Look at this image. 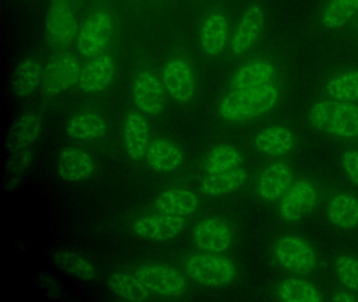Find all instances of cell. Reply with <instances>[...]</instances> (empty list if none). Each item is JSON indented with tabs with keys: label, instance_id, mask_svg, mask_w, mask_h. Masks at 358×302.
Wrapping results in <instances>:
<instances>
[{
	"label": "cell",
	"instance_id": "1",
	"mask_svg": "<svg viewBox=\"0 0 358 302\" xmlns=\"http://www.w3.org/2000/svg\"><path fill=\"white\" fill-rule=\"evenodd\" d=\"M278 100L280 92L270 84L249 89H234L220 103L219 113L227 121H247L271 110Z\"/></svg>",
	"mask_w": 358,
	"mask_h": 302
},
{
	"label": "cell",
	"instance_id": "2",
	"mask_svg": "<svg viewBox=\"0 0 358 302\" xmlns=\"http://www.w3.org/2000/svg\"><path fill=\"white\" fill-rule=\"evenodd\" d=\"M310 120L316 129L341 138L358 136V106L341 101L316 103L310 113Z\"/></svg>",
	"mask_w": 358,
	"mask_h": 302
},
{
	"label": "cell",
	"instance_id": "3",
	"mask_svg": "<svg viewBox=\"0 0 358 302\" xmlns=\"http://www.w3.org/2000/svg\"><path fill=\"white\" fill-rule=\"evenodd\" d=\"M190 278L206 287H223L234 280L236 268L234 262L215 254H196L184 262Z\"/></svg>",
	"mask_w": 358,
	"mask_h": 302
},
{
	"label": "cell",
	"instance_id": "4",
	"mask_svg": "<svg viewBox=\"0 0 358 302\" xmlns=\"http://www.w3.org/2000/svg\"><path fill=\"white\" fill-rule=\"evenodd\" d=\"M114 33L112 16L106 12L90 15L79 31L77 48L83 57L100 54L108 45Z\"/></svg>",
	"mask_w": 358,
	"mask_h": 302
},
{
	"label": "cell",
	"instance_id": "5",
	"mask_svg": "<svg viewBox=\"0 0 358 302\" xmlns=\"http://www.w3.org/2000/svg\"><path fill=\"white\" fill-rule=\"evenodd\" d=\"M138 280L150 292L177 297L186 291V281L179 271L164 264L141 266L134 272Z\"/></svg>",
	"mask_w": 358,
	"mask_h": 302
},
{
	"label": "cell",
	"instance_id": "6",
	"mask_svg": "<svg viewBox=\"0 0 358 302\" xmlns=\"http://www.w3.org/2000/svg\"><path fill=\"white\" fill-rule=\"evenodd\" d=\"M275 254L285 268L294 274H310L317 266L315 252L299 237L288 236L280 239L275 245Z\"/></svg>",
	"mask_w": 358,
	"mask_h": 302
},
{
	"label": "cell",
	"instance_id": "7",
	"mask_svg": "<svg viewBox=\"0 0 358 302\" xmlns=\"http://www.w3.org/2000/svg\"><path fill=\"white\" fill-rule=\"evenodd\" d=\"M317 203V191L308 180L293 182L282 196L278 207L280 217L287 222H296L312 213Z\"/></svg>",
	"mask_w": 358,
	"mask_h": 302
},
{
	"label": "cell",
	"instance_id": "8",
	"mask_svg": "<svg viewBox=\"0 0 358 302\" xmlns=\"http://www.w3.org/2000/svg\"><path fill=\"white\" fill-rule=\"evenodd\" d=\"M81 66L72 55L54 60L43 73L41 92L45 96H54L69 89L80 78Z\"/></svg>",
	"mask_w": 358,
	"mask_h": 302
},
{
	"label": "cell",
	"instance_id": "9",
	"mask_svg": "<svg viewBox=\"0 0 358 302\" xmlns=\"http://www.w3.org/2000/svg\"><path fill=\"white\" fill-rule=\"evenodd\" d=\"M76 19L66 0H53L45 17V31L49 41L58 48H66L76 35Z\"/></svg>",
	"mask_w": 358,
	"mask_h": 302
},
{
	"label": "cell",
	"instance_id": "10",
	"mask_svg": "<svg viewBox=\"0 0 358 302\" xmlns=\"http://www.w3.org/2000/svg\"><path fill=\"white\" fill-rule=\"evenodd\" d=\"M185 224L182 216L156 214L140 218L134 224V234L140 238L154 241H166L177 236Z\"/></svg>",
	"mask_w": 358,
	"mask_h": 302
},
{
	"label": "cell",
	"instance_id": "11",
	"mask_svg": "<svg viewBox=\"0 0 358 302\" xmlns=\"http://www.w3.org/2000/svg\"><path fill=\"white\" fill-rule=\"evenodd\" d=\"M133 98L138 108L148 115H158L164 107V89L158 78L150 71H142L133 84Z\"/></svg>",
	"mask_w": 358,
	"mask_h": 302
},
{
	"label": "cell",
	"instance_id": "12",
	"mask_svg": "<svg viewBox=\"0 0 358 302\" xmlns=\"http://www.w3.org/2000/svg\"><path fill=\"white\" fill-rule=\"evenodd\" d=\"M163 81L169 94L179 102H188L196 90L194 73L185 61H169L163 71Z\"/></svg>",
	"mask_w": 358,
	"mask_h": 302
},
{
	"label": "cell",
	"instance_id": "13",
	"mask_svg": "<svg viewBox=\"0 0 358 302\" xmlns=\"http://www.w3.org/2000/svg\"><path fill=\"white\" fill-rule=\"evenodd\" d=\"M194 241L202 251L223 252L231 245V231L221 220L208 218L196 224Z\"/></svg>",
	"mask_w": 358,
	"mask_h": 302
},
{
	"label": "cell",
	"instance_id": "14",
	"mask_svg": "<svg viewBox=\"0 0 358 302\" xmlns=\"http://www.w3.org/2000/svg\"><path fill=\"white\" fill-rule=\"evenodd\" d=\"M115 63L110 56L101 55L92 59L83 69L79 86L87 94H97L108 87L114 79Z\"/></svg>",
	"mask_w": 358,
	"mask_h": 302
},
{
	"label": "cell",
	"instance_id": "15",
	"mask_svg": "<svg viewBox=\"0 0 358 302\" xmlns=\"http://www.w3.org/2000/svg\"><path fill=\"white\" fill-rule=\"evenodd\" d=\"M293 184V173L287 164L278 161L268 166L259 180V193L268 201L282 199Z\"/></svg>",
	"mask_w": 358,
	"mask_h": 302
},
{
	"label": "cell",
	"instance_id": "16",
	"mask_svg": "<svg viewBox=\"0 0 358 302\" xmlns=\"http://www.w3.org/2000/svg\"><path fill=\"white\" fill-rule=\"evenodd\" d=\"M58 174L69 182H78L87 180L94 172V161L91 155L83 149L69 147L58 157Z\"/></svg>",
	"mask_w": 358,
	"mask_h": 302
},
{
	"label": "cell",
	"instance_id": "17",
	"mask_svg": "<svg viewBox=\"0 0 358 302\" xmlns=\"http://www.w3.org/2000/svg\"><path fill=\"white\" fill-rule=\"evenodd\" d=\"M124 146L127 154L135 161H141L148 152L150 129L143 115L131 113L127 115L123 127Z\"/></svg>",
	"mask_w": 358,
	"mask_h": 302
},
{
	"label": "cell",
	"instance_id": "18",
	"mask_svg": "<svg viewBox=\"0 0 358 302\" xmlns=\"http://www.w3.org/2000/svg\"><path fill=\"white\" fill-rule=\"evenodd\" d=\"M263 22L264 14L259 6H253L248 8L232 36L230 46L234 55L247 52L255 44L261 33Z\"/></svg>",
	"mask_w": 358,
	"mask_h": 302
},
{
	"label": "cell",
	"instance_id": "19",
	"mask_svg": "<svg viewBox=\"0 0 358 302\" xmlns=\"http://www.w3.org/2000/svg\"><path fill=\"white\" fill-rule=\"evenodd\" d=\"M275 67L267 61L257 60L243 65L232 78L234 90L249 89L267 85L275 77Z\"/></svg>",
	"mask_w": 358,
	"mask_h": 302
},
{
	"label": "cell",
	"instance_id": "20",
	"mask_svg": "<svg viewBox=\"0 0 358 302\" xmlns=\"http://www.w3.org/2000/svg\"><path fill=\"white\" fill-rule=\"evenodd\" d=\"M292 132L284 126H271L257 134L255 145L263 154L282 157L290 152L294 146Z\"/></svg>",
	"mask_w": 358,
	"mask_h": 302
},
{
	"label": "cell",
	"instance_id": "21",
	"mask_svg": "<svg viewBox=\"0 0 358 302\" xmlns=\"http://www.w3.org/2000/svg\"><path fill=\"white\" fill-rule=\"evenodd\" d=\"M43 67L38 59L29 57L16 67L14 71L13 90L18 99H26L33 94L43 82Z\"/></svg>",
	"mask_w": 358,
	"mask_h": 302
},
{
	"label": "cell",
	"instance_id": "22",
	"mask_svg": "<svg viewBox=\"0 0 358 302\" xmlns=\"http://www.w3.org/2000/svg\"><path fill=\"white\" fill-rule=\"evenodd\" d=\"M228 21L222 14H213L203 23L201 29V46L209 56L221 54L227 42Z\"/></svg>",
	"mask_w": 358,
	"mask_h": 302
},
{
	"label": "cell",
	"instance_id": "23",
	"mask_svg": "<svg viewBox=\"0 0 358 302\" xmlns=\"http://www.w3.org/2000/svg\"><path fill=\"white\" fill-rule=\"evenodd\" d=\"M43 115L38 111L31 109L24 113L12 128L10 134L12 148L20 150L36 142L43 130Z\"/></svg>",
	"mask_w": 358,
	"mask_h": 302
},
{
	"label": "cell",
	"instance_id": "24",
	"mask_svg": "<svg viewBox=\"0 0 358 302\" xmlns=\"http://www.w3.org/2000/svg\"><path fill=\"white\" fill-rule=\"evenodd\" d=\"M199 199L194 192L183 189H171L161 194L156 201L160 213L176 216H188L196 211Z\"/></svg>",
	"mask_w": 358,
	"mask_h": 302
},
{
	"label": "cell",
	"instance_id": "25",
	"mask_svg": "<svg viewBox=\"0 0 358 302\" xmlns=\"http://www.w3.org/2000/svg\"><path fill=\"white\" fill-rule=\"evenodd\" d=\"M150 167L158 172H171L178 169L183 161L179 147L167 140H155L146 152Z\"/></svg>",
	"mask_w": 358,
	"mask_h": 302
},
{
	"label": "cell",
	"instance_id": "26",
	"mask_svg": "<svg viewBox=\"0 0 358 302\" xmlns=\"http://www.w3.org/2000/svg\"><path fill=\"white\" fill-rule=\"evenodd\" d=\"M246 180V172L240 168L209 174L201 182V190L210 197H222L240 188Z\"/></svg>",
	"mask_w": 358,
	"mask_h": 302
},
{
	"label": "cell",
	"instance_id": "27",
	"mask_svg": "<svg viewBox=\"0 0 358 302\" xmlns=\"http://www.w3.org/2000/svg\"><path fill=\"white\" fill-rule=\"evenodd\" d=\"M327 214L338 228H354L358 224V199L348 194L335 195L329 201Z\"/></svg>",
	"mask_w": 358,
	"mask_h": 302
},
{
	"label": "cell",
	"instance_id": "28",
	"mask_svg": "<svg viewBox=\"0 0 358 302\" xmlns=\"http://www.w3.org/2000/svg\"><path fill=\"white\" fill-rule=\"evenodd\" d=\"M108 287L115 295L129 301H144L150 297V289L138 280L134 273H112L108 278Z\"/></svg>",
	"mask_w": 358,
	"mask_h": 302
},
{
	"label": "cell",
	"instance_id": "29",
	"mask_svg": "<svg viewBox=\"0 0 358 302\" xmlns=\"http://www.w3.org/2000/svg\"><path fill=\"white\" fill-rule=\"evenodd\" d=\"M106 121L99 113H85L69 122L66 132L77 140H95L106 134Z\"/></svg>",
	"mask_w": 358,
	"mask_h": 302
},
{
	"label": "cell",
	"instance_id": "30",
	"mask_svg": "<svg viewBox=\"0 0 358 302\" xmlns=\"http://www.w3.org/2000/svg\"><path fill=\"white\" fill-rule=\"evenodd\" d=\"M358 12V0H329L320 15V23L328 29L345 27Z\"/></svg>",
	"mask_w": 358,
	"mask_h": 302
},
{
	"label": "cell",
	"instance_id": "31",
	"mask_svg": "<svg viewBox=\"0 0 358 302\" xmlns=\"http://www.w3.org/2000/svg\"><path fill=\"white\" fill-rule=\"evenodd\" d=\"M278 296L286 302H320L322 300L315 285L303 279L291 278L280 283L278 287Z\"/></svg>",
	"mask_w": 358,
	"mask_h": 302
},
{
	"label": "cell",
	"instance_id": "32",
	"mask_svg": "<svg viewBox=\"0 0 358 302\" xmlns=\"http://www.w3.org/2000/svg\"><path fill=\"white\" fill-rule=\"evenodd\" d=\"M243 155L230 145L215 147L205 161V169L209 174L221 173L236 169L242 164Z\"/></svg>",
	"mask_w": 358,
	"mask_h": 302
},
{
	"label": "cell",
	"instance_id": "33",
	"mask_svg": "<svg viewBox=\"0 0 358 302\" xmlns=\"http://www.w3.org/2000/svg\"><path fill=\"white\" fill-rule=\"evenodd\" d=\"M54 261L58 268L70 273L80 280H93L96 277L95 266L89 259L74 252H57L54 255Z\"/></svg>",
	"mask_w": 358,
	"mask_h": 302
},
{
	"label": "cell",
	"instance_id": "34",
	"mask_svg": "<svg viewBox=\"0 0 358 302\" xmlns=\"http://www.w3.org/2000/svg\"><path fill=\"white\" fill-rule=\"evenodd\" d=\"M327 94L332 100L358 102V71H347L332 78L327 84Z\"/></svg>",
	"mask_w": 358,
	"mask_h": 302
},
{
	"label": "cell",
	"instance_id": "35",
	"mask_svg": "<svg viewBox=\"0 0 358 302\" xmlns=\"http://www.w3.org/2000/svg\"><path fill=\"white\" fill-rule=\"evenodd\" d=\"M335 273L339 281L350 289H358V260L350 256H339L335 261Z\"/></svg>",
	"mask_w": 358,
	"mask_h": 302
},
{
	"label": "cell",
	"instance_id": "36",
	"mask_svg": "<svg viewBox=\"0 0 358 302\" xmlns=\"http://www.w3.org/2000/svg\"><path fill=\"white\" fill-rule=\"evenodd\" d=\"M341 161L350 180L358 185V150L345 151Z\"/></svg>",
	"mask_w": 358,
	"mask_h": 302
},
{
	"label": "cell",
	"instance_id": "37",
	"mask_svg": "<svg viewBox=\"0 0 358 302\" xmlns=\"http://www.w3.org/2000/svg\"><path fill=\"white\" fill-rule=\"evenodd\" d=\"M332 300H335V301L351 302L356 301L357 298L352 295V294L347 293V292H341V293H337L334 297H332Z\"/></svg>",
	"mask_w": 358,
	"mask_h": 302
}]
</instances>
